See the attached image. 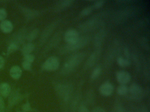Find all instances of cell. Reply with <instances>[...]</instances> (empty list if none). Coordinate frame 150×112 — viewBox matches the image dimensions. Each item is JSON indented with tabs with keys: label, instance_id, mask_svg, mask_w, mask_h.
Instances as JSON below:
<instances>
[{
	"label": "cell",
	"instance_id": "4dcf8cb0",
	"mask_svg": "<svg viewBox=\"0 0 150 112\" xmlns=\"http://www.w3.org/2000/svg\"><path fill=\"white\" fill-rule=\"evenodd\" d=\"M35 59V57L33 54H29L25 55L23 57V61L32 64Z\"/></svg>",
	"mask_w": 150,
	"mask_h": 112
},
{
	"label": "cell",
	"instance_id": "5bb4252c",
	"mask_svg": "<svg viewBox=\"0 0 150 112\" xmlns=\"http://www.w3.org/2000/svg\"><path fill=\"white\" fill-rule=\"evenodd\" d=\"M116 77L117 82L121 85H125L129 83L131 78L129 73L123 70L118 71L116 73Z\"/></svg>",
	"mask_w": 150,
	"mask_h": 112
},
{
	"label": "cell",
	"instance_id": "7402d4cb",
	"mask_svg": "<svg viewBox=\"0 0 150 112\" xmlns=\"http://www.w3.org/2000/svg\"><path fill=\"white\" fill-rule=\"evenodd\" d=\"M35 46L32 43L28 42L25 44L22 49V53L23 56L28 54H31V52L35 50Z\"/></svg>",
	"mask_w": 150,
	"mask_h": 112
},
{
	"label": "cell",
	"instance_id": "5b68a950",
	"mask_svg": "<svg viewBox=\"0 0 150 112\" xmlns=\"http://www.w3.org/2000/svg\"><path fill=\"white\" fill-rule=\"evenodd\" d=\"M59 20H56L49 24L44 28L41 35L39 40V44L40 46H43L47 42L50 36L59 23Z\"/></svg>",
	"mask_w": 150,
	"mask_h": 112
},
{
	"label": "cell",
	"instance_id": "f35d334b",
	"mask_svg": "<svg viewBox=\"0 0 150 112\" xmlns=\"http://www.w3.org/2000/svg\"><path fill=\"white\" fill-rule=\"evenodd\" d=\"M93 112H106L103 108H101L96 107L93 110Z\"/></svg>",
	"mask_w": 150,
	"mask_h": 112
},
{
	"label": "cell",
	"instance_id": "cb8c5ba5",
	"mask_svg": "<svg viewBox=\"0 0 150 112\" xmlns=\"http://www.w3.org/2000/svg\"><path fill=\"white\" fill-rule=\"evenodd\" d=\"M20 98V94L19 92L17 91H14L10 94L9 99V104L10 106H13L15 105Z\"/></svg>",
	"mask_w": 150,
	"mask_h": 112
},
{
	"label": "cell",
	"instance_id": "4fadbf2b",
	"mask_svg": "<svg viewBox=\"0 0 150 112\" xmlns=\"http://www.w3.org/2000/svg\"><path fill=\"white\" fill-rule=\"evenodd\" d=\"M80 37L78 32L73 29H70L67 30L65 33L64 39L67 43H71L77 41Z\"/></svg>",
	"mask_w": 150,
	"mask_h": 112
},
{
	"label": "cell",
	"instance_id": "277c9868",
	"mask_svg": "<svg viewBox=\"0 0 150 112\" xmlns=\"http://www.w3.org/2000/svg\"><path fill=\"white\" fill-rule=\"evenodd\" d=\"M90 38L88 36L80 37L74 43H67L60 49L61 53H66L75 51L86 46L89 41Z\"/></svg>",
	"mask_w": 150,
	"mask_h": 112
},
{
	"label": "cell",
	"instance_id": "ffe728a7",
	"mask_svg": "<svg viewBox=\"0 0 150 112\" xmlns=\"http://www.w3.org/2000/svg\"><path fill=\"white\" fill-rule=\"evenodd\" d=\"M22 70L20 66L15 65L12 66L9 71L10 76L14 79H18L22 75Z\"/></svg>",
	"mask_w": 150,
	"mask_h": 112
},
{
	"label": "cell",
	"instance_id": "1f68e13d",
	"mask_svg": "<svg viewBox=\"0 0 150 112\" xmlns=\"http://www.w3.org/2000/svg\"><path fill=\"white\" fill-rule=\"evenodd\" d=\"M105 4V1L103 0L97 1L94 3L92 5L94 9H97L101 8Z\"/></svg>",
	"mask_w": 150,
	"mask_h": 112
},
{
	"label": "cell",
	"instance_id": "d6986e66",
	"mask_svg": "<svg viewBox=\"0 0 150 112\" xmlns=\"http://www.w3.org/2000/svg\"><path fill=\"white\" fill-rule=\"evenodd\" d=\"M118 45H119L118 43L115 42V44H113L112 45L113 46L111 47L110 50L108 52V55L107 56L106 60H108V62L110 63L111 60V62H112L115 57L117 54L118 53V51L119 50V48L117 47V46Z\"/></svg>",
	"mask_w": 150,
	"mask_h": 112
},
{
	"label": "cell",
	"instance_id": "d4e9b609",
	"mask_svg": "<svg viewBox=\"0 0 150 112\" xmlns=\"http://www.w3.org/2000/svg\"><path fill=\"white\" fill-rule=\"evenodd\" d=\"M117 62L118 65L123 67H128L129 66L131 62L129 60L125 58L122 57H118L117 58Z\"/></svg>",
	"mask_w": 150,
	"mask_h": 112
},
{
	"label": "cell",
	"instance_id": "3957f363",
	"mask_svg": "<svg viewBox=\"0 0 150 112\" xmlns=\"http://www.w3.org/2000/svg\"><path fill=\"white\" fill-rule=\"evenodd\" d=\"M106 12H100L80 24L79 29L82 32H88L95 29L102 25Z\"/></svg>",
	"mask_w": 150,
	"mask_h": 112
},
{
	"label": "cell",
	"instance_id": "9a60e30c",
	"mask_svg": "<svg viewBox=\"0 0 150 112\" xmlns=\"http://www.w3.org/2000/svg\"><path fill=\"white\" fill-rule=\"evenodd\" d=\"M114 91V87L110 82H107L103 83L99 88L100 93L104 96H109L112 94Z\"/></svg>",
	"mask_w": 150,
	"mask_h": 112
},
{
	"label": "cell",
	"instance_id": "74e56055",
	"mask_svg": "<svg viewBox=\"0 0 150 112\" xmlns=\"http://www.w3.org/2000/svg\"><path fill=\"white\" fill-rule=\"evenodd\" d=\"M5 59L2 56L0 55V69H2L5 66Z\"/></svg>",
	"mask_w": 150,
	"mask_h": 112
},
{
	"label": "cell",
	"instance_id": "8992f818",
	"mask_svg": "<svg viewBox=\"0 0 150 112\" xmlns=\"http://www.w3.org/2000/svg\"><path fill=\"white\" fill-rule=\"evenodd\" d=\"M59 61L57 57L52 56L48 58L43 64V68L48 71H53L59 67Z\"/></svg>",
	"mask_w": 150,
	"mask_h": 112
},
{
	"label": "cell",
	"instance_id": "4316f807",
	"mask_svg": "<svg viewBox=\"0 0 150 112\" xmlns=\"http://www.w3.org/2000/svg\"><path fill=\"white\" fill-rule=\"evenodd\" d=\"M102 69L100 66H98L95 67L91 73L90 78L92 79L95 80L97 78L101 73Z\"/></svg>",
	"mask_w": 150,
	"mask_h": 112
},
{
	"label": "cell",
	"instance_id": "836d02e7",
	"mask_svg": "<svg viewBox=\"0 0 150 112\" xmlns=\"http://www.w3.org/2000/svg\"><path fill=\"white\" fill-rule=\"evenodd\" d=\"M22 66L23 69L26 71H30L32 67V64L23 61L22 63Z\"/></svg>",
	"mask_w": 150,
	"mask_h": 112
},
{
	"label": "cell",
	"instance_id": "8d00e7d4",
	"mask_svg": "<svg viewBox=\"0 0 150 112\" xmlns=\"http://www.w3.org/2000/svg\"><path fill=\"white\" fill-rule=\"evenodd\" d=\"M23 110H24V111H25V112L29 111L30 109V106L29 103V102H27V103H25V104L23 105Z\"/></svg>",
	"mask_w": 150,
	"mask_h": 112
},
{
	"label": "cell",
	"instance_id": "7a4b0ae2",
	"mask_svg": "<svg viewBox=\"0 0 150 112\" xmlns=\"http://www.w3.org/2000/svg\"><path fill=\"white\" fill-rule=\"evenodd\" d=\"M85 52L75 53L71 56L64 63L61 70V73L64 75L71 73L83 61L86 57Z\"/></svg>",
	"mask_w": 150,
	"mask_h": 112
},
{
	"label": "cell",
	"instance_id": "e575fe53",
	"mask_svg": "<svg viewBox=\"0 0 150 112\" xmlns=\"http://www.w3.org/2000/svg\"><path fill=\"white\" fill-rule=\"evenodd\" d=\"M5 109V102L2 96L0 94V112H3Z\"/></svg>",
	"mask_w": 150,
	"mask_h": 112
},
{
	"label": "cell",
	"instance_id": "44dd1931",
	"mask_svg": "<svg viewBox=\"0 0 150 112\" xmlns=\"http://www.w3.org/2000/svg\"><path fill=\"white\" fill-rule=\"evenodd\" d=\"M11 93V87L7 83L0 84V94L4 97H7Z\"/></svg>",
	"mask_w": 150,
	"mask_h": 112
},
{
	"label": "cell",
	"instance_id": "d590c367",
	"mask_svg": "<svg viewBox=\"0 0 150 112\" xmlns=\"http://www.w3.org/2000/svg\"><path fill=\"white\" fill-rule=\"evenodd\" d=\"M79 112H89L87 108L84 105H81L79 107Z\"/></svg>",
	"mask_w": 150,
	"mask_h": 112
},
{
	"label": "cell",
	"instance_id": "f546056e",
	"mask_svg": "<svg viewBox=\"0 0 150 112\" xmlns=\"http://www.w3.org/2000/svg\"><path fill=\"white\" fill-rule=\"evenodd\" d=\"M93 8L92 5L91 6H88L84 8L80 13V15L82 16H86L88 15H90L93 10Z\"/></svg>",
	"mask_w": 150,
	"mask_h": 112
},
{
	"label": "cell",
	"instance_id": "d6a6232c",
	"mask_svg": "<svg viewBox=\"0 0 150 112\" xmlns=\"http://www.w3.org/2000/svg\"><path fill=\"white\" fill-rule=\"evenodd\" d=\"M7 15V12L5 8H0V21L6 20Z\"/></svg>",
	"mask_w": 150,
	"mask_h": 112
},
{
	"label": "cell",
	"instance_id": "e0dca14e",
	"mask_svg": "<svg viewBox=\"0 0 150 112\" xmlns=\"http://www.w3.org/2000/svg\"><path fill=\"white\" fill-rule=\"evenodd\" d=\"M74 1L72 0H61L58 1L55 4L54 10L56 11H60L70 7L73 4Z\"/></svg>",
	"mask_w": 150,
	"mask_h": 112
},
{
	"label": "cell",
	"instance_id": "484cf974",
	"mask_svg": "<svg viewBox=\"0 0 150 112\" xmlns=\"http://www.w3.org/2000/svg\"><path fill=\"white\" fill-rule=\"evenodd\" d=\"M129 92V88L125 85H121L117 89V94L120 95H124Z\"/></svg>",
	"mask_w": 150,
	"mask_h": 112
},
{
	"label": "cell",
	"instance_id": "9c48e42d",
	"mask_svg": "<svg viewBox=\"0 0 150 112\" xmlns=\"http://www.w3.org/2000/svg\"><path fill=\"white\" fill-rule=\"evenodd\" d=\"M18 6L25 17L28 20L36 18L40 15V12L38 10L30 8L22 5H19Z\"/></svg>",
	"mask_w": 150,
	"mask_h": 112
},
{
	"label": "cell",
	"instance_id": "8fae6325",
	"mask_svg": "<svg viewBox=\"0 0 150 112\" xmlns=\"http://www.w3.org/2000/svg\"><path fill=\"white\" fill-rule=\"evenodd\" d=\"M100 54L101 50L100 49H96L87 60L84 66V68L85 69H88L93 66L99 60Z\"/></svg>",
	"mask_w": 150,
	"mask_h": 112
},
{
	"label": "cell",
	"instance_id": "ba28073f",
	"mask_svg": "<svg viewBox=\"0 0 150 112\" xmlns=\"http://www.w3.org/2000/svg\"><path fill=\"white\" fill-rule=\"evenodd\" d=\"M27 30L26 28H21L13 36L11 43H13L20 46L27 38Z\"/></svg>",
	"mask_w": 150,
	"mask_h": 112
},
{
	"label": "cell",
	"instance_id": "2e32d148",
	"mask_svg": "<svg viewBox=\"0 0 150 112\" xmlns=\"http://www.w3.org/2000/svg\"><path fill=\"white\" fill-rule=\"evenodd\" d=\"M106 36V31L104 29L100 30L94 37L93 44L96 49H100Z\"/></svg>",
	"mask_w": 150,
	"mask_h": 112
},
{
	"label": "cell",
	"instance_id": "30bf717a",
	"mask_svg": "<svg viewBox=\"0 0 150 112\" xmlns=\"http://www.w3.org/2000/svg\"><path fill=\"white\" fill-rule=\"evenodd\" d=\"M61 34L60 32H56L50 38L44 48V52H46L56 47L61 39Z\"/></svg>",
	"mask_w": 150,
	"mask_h": 112
},
{
	"label": "cell",
	"instance_id": "52a82bcc",
	"mask_svg": "<svg viewBox=\"0 0 150 112\" xmlns=\"http://www.w3.org/2000/svg\"><path fill=\"white\" fill-rule=\"evenodd\" d=\"M55 88L59 95L64 100H67L70 98L72 92V87L70 85L58 84Z\"/></svg>",
	"mask_w": 150,
	"mask_h": 112
},
{
	"label": "cell",
	"instance_id": "ac0fdd59",
	"mask_svg": "<svg viewBox=\"0 0 150 112\" xmlns=\"http://www.w3.org/2000/svg\"><path fill=\"white\" fill-rule=\"evenodd\" d=\"M13 29V25L11 21L4 20L0 22V29L5 33H10Z\"/></svg>",
	"mask_w": 150,
	"mask_h": 112
},
{
	"label": "cell",
	"instance_id": "7c38bea8",
	"mask_svg": "<svg viewBox=\"0 0 150 112\" xmlns=\"http://www.w3.org/2000/svg\"><path fill=\"white\" fill-rule=\"evenodd\" d=\"M129 91L132 97L135 99L139 100L143 96V89L139 85L136 83H133L130 86Z\"/></svg>",
	"mask_w": 150,
	"mask_h": 112
},
{
	"label": "cell",
	"instance_id": "603a6c76",
	"mask_svg": "<svg viewBox=\"0 0 150 112\" xmlns=\"http://www.w3.org/2000/svg\"><path fill=\"white\" fill-rule=\"evenodd\" d=\"M39 33H40V30L39 29L35 28L27 34L26 39L28 42L31 43L38 37Z\"/></svg>",
	"mask_w": 150,
	"mask_h": 112
},
{
	"label": "cell",
	"instance_id": "83f0119b",
	"mask_svg": "<svg viewBox=\"0 0 150 112\" xmlns=\"http://www.w3.org/2000/svg\"><path fill=\"white\" fill-rule=\"evenodd\" d=\"M19 48V46L16 44L13 43H10L9 45L8 46L7 53V54H10L11 53L15 52Z\"/></svg>",
	"mask_w": 150,
	"mask_h": 112
},
{
	"label": "cell",
	"instance_id": "f1b7e54d",
	"mask_svg": "<svg viewBox=\"0 0 150 112\" xmlns=\"http://www.w3.org/2000/svg\"><path fill=\"white\" fill-rule=\"evenodd\" d=\"M140 45L144 48L145 50H149L150 46H149V41L146 38L142 37L140 38L139 41Z\"/></svg>",
	"mask_w": 150,
	"mask_h": 112
},
{
	"label": "cell",
	"instance_id": "6da1fadb",
	"mask_svg": "<svg viewBox=\"0 0 150 112\" xmlns=\"http://www.w3.org/2000/svg\"><path fill=\"white\" fill-rule=\"evenodd\" d=\"M139 9L137 6H130L119 10L113 16V21L117 24L122 23L125 21L136 16L139 12Z\"/></svg>",
	"mask_w": 150,
	"mask_h": 112
}]
</instances>
